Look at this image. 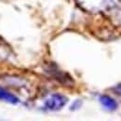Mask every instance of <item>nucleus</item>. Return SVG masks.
Returning <instances> with one entry per match:
<instances>
[{
    "instance_id": "f257e3e1",
    "label": "nucleus",
    "mask_w": 121,
    "mask_h": 121,
    "mask_svg": "<svg viewBox=\"0 0 121 121\" xmlns=\"http://www.w3.org/2000/svg\"><path fill=\"white\" fill-rule=\"evenodd\" d=\"M78 6L90 12H102L111 9L115 0H76Z\"/></svg>"
},
{
    "instance_id": "f03ea898",
    "label": "nucleus",
    "mask_w": 121,
    "mask_h": 121,
    "mask_svg": "<svg viewBox=\"0 0 121 121\" xmlns=\"http://www.w3.org/2000/svg\"><path fill=\"white\" fill-rule=\"evenodd\" d=\"M67 103V98L60 94H54L45 102V107L48 110H60Z\"/></svg>"
},
{
    "instance_id": "7ed1b4c3",
    "label": "nucleus",
    "mask_w": 121,
    "mask_h": 121,
    "mask_svg": "<svg viewBox=\"0 0 121 121\" xmlns=\"http://www.w3.org/2000/svg\"><path fill=\"white\" fill-rule=\"evenodd\" d=\"M100 102H101L102 105L110 111H115L118 106L116 100H114L112 97H110L108 95H102L100 97Z\"/></svg>"
},
{
    "instance_id": "20e7f679",
    "label": "nucleus",
    "mask_w": 121,
    "mask_h": 121,
    "mask_svg": "<svg viewBox=\"0 0 121 121\" xmlns=\"http://www.w3.org/2000/svg\"><path fill=\"white\" fill-rule=\"evenodd\" d=\"M0 99L4 100L6 102H9V103H12V104H16V103L19 102L17 97H15L12 94H10L9 92H8L6 90H4L1 87H0Z\"/></svg>"
},
{
    "instance_id": "39448f33",
    "label": "nucleus",
    "mask_w": 121,
    "mask_h": 121,
    "mask_svg": "<svg viewBox=\"0 0 121 121\" xmlns=\"http://www.w3.org/2000/svg\"><path fill=\"white\" fill-rule=\"evenodd\" d=\"M116 91H117L119 94L121 95V84H119V85H117V87H116Z\"/></svg>"
}]
</instances>
